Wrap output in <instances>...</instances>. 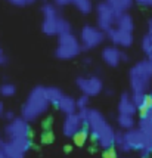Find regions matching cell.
<instances>
[{
	"instance_id": "cell-1",
	"label": "cell",
	"mask_w": 152,
	"mask_h": 158,
	"mask_svg": "<svg viewBox=\"0 0 152 158\" xmlns=\"http://www.w3.org/2000/svg\"><path fill=\"white\" fill-rule=\"evenodd\" d=\"M87 129H89V133L92 135V139L102 149H108V148L114 146L115 130L105 120L101 111L89 108V111H87Z\"/></svg>"
},
{
	"instance_id": "cell-2",
	"label": "cell",
	"mask_w": 152,
	"mask_h": 158,
	"mask_svg": "<svg viewBox=\"0 0 152 158\" xmlns=\"http://www.w3.org/2000/svg\"><path fill=\"white\" fill-rule=\"evenodd\" d=\"M50 102L47 101L46 96V87L43 86H35L34 89L30 92L27 101L24 102L21 108V117L24 120L30 121H35L37 118H40L49 110Z\"/></svg>"
},
{
	"instance_id": "cell-3",
	"label": "cell",
	"mask_w": 152,
	"mask_h": 158,
	"mask_svg": "<svg viewBox=\"0 0 152 158\" xmlns=\"http://www.w3.org/2000/svg\"><path fill=\"white\" fill-rule=\"evenodd\" d=\"M129 78L133 93H148L152 81V64L148 59L139 61L131 67Z\"/></svg>"
},
{
	"instance_id": "cell-4",
	"label": "cell",
	"mask_w": 152,
	"mask_h": 158,
	"mask_svg": "<svg viewBox=\"0 0 152 158\" xmlns=\"http://www.w3.org/2000/svg\"><path fill=\"white\" fill-rule=\"evenodd\" d=\"M81 44L72 33H64L58 35V46L55 50V56L61 61H69L80 55Z\"/></svg>"
},
{
	"instance_id": "cell-5",
	"label": "cell",
	"mask_w": 152,
	"mask_h": 158,
	"mask_svg": "<svg viewBox=\"0 0 152 158\" xmlns=\"http://www.w3.org/2000/svg\"><path fill=\"white\" fill-rule=\"evenodd\" d=\"M42 31L46 35H59L64 33H71V24L62 18L59 12L43 15Z\"/></svg>"
},
{
	"instance_id": "cell-6",
	"label": "cell",
	"mask_w": 152,
	"mask_h": 158,
	"mask_svg": "<svg viewBox=\"0 0 152 158\" xmlns=\"http://www.w3.org/2000/svg\"><path fill=\"white\" fill-rule=\"evenodd\" d=\"M106 39V34L101 28L95 25H84L80 31V44L81 50H90L97 46H101Z\"/></svg>"
},
{
	"instance_id": "cell-7",
	"label": "cell",
	"mask_w": 152,
	"mask_h": 158,
	"mask_svg": "<svg viewBox=\"0 0 152 158\" xmlns=\"http://www.w3.org/2000/svg\"><path fill=\"white\" fill-rule=\"evenodd\" d=\"M30 148H31L30 136L5 139V151H6L7 158H25Z\"/></svg>"
},
{
	"instance_id": "cell-8",
	"label": "cell",
	"mask_w": 152,
	"mask_h": 158,
	"mask_svg": "<svg viewBox=\"0 0 152 158\" xmlns=\"http://www.w3.org/2000/svg\"><path fill=\"white\" fill-rule=\"evenodd\" d=\"M120 14H117L112 7L106 3V2H101L96 7V21H97V27L101 28L104 33L109 31L111 28L115 27V21L117 16Z\"/></svg>"
},
{
	"instance_id": "cell-9",
	"label": "cell",
	"mask_w": 152,
	"mask_h": 158,
	"mask_svg": "<svg viewBox=\"0 0 152 158\" xmlns=\"http://www.w3.org/2000/svg\"><path fill=\"white\" fill-rule=\"evenodd\" d=\"M77 87L83 92L86 96H97L104 90V81L97 76H87L77 78Z\"/></svg>"
},
{
	"instance_id": "cell-10",
	"label": "cell",
	"mask_w": 152,
	"mask_h": 158,
	"mask_svg": "<svg viewBox=\"0 0 152 158\" xmlns=\"http://www.w3.org/2000/svg\"><path fill=\"white\" fill-rule=\"evenodd\" d=\"M31 129L30 123L22 117H15L12 121H7L5 127V138L14 139V138H22V136H30Z\"/></svg>"
},
{
	"instance_id": "cell-11",
	"label": "cell",
	"mask_w": 152,
	"mask_h": 158,
	"mask_svg": "<svg viewBox=\"0 0 152 158\" xmlns=\"http://www.w3.org/2000/svg\"><path fill=\"white\" fill-rule=\"evenodd\" d=\"M105 34H106V39H109L114 43V46L130 48L133 44V33H130V31H124V30L114 27L111 28L109 31H106Z\"/></svg>"
},
{
	"instance_id": "cell-12",
	"label": "cell",
	"mask_w": 152,
	"mask_h": 158,
	"mask_svg": "<svg viewBox=\"0 0 152 158\" xmlns=\"http://www.w3.org/2000/svg\"><path fill=\"white\" fill-rule=\"evenodd\" d=\"M124 138H125L127 145L130 146L131 151H138V152L140 151V149L145 146L146 142L149 140L142 131L139 130L138 127H133V129H130V130H125L124 131Z\"/></svg>"
},
{
	"instance_id": "cell-13",
	"label": "cell",
	"mask_w": 152,
	"mask_h": 158,
	"mask_svg": "<svg viewBox=\"0 0 152 158\" xmlns=\"http://www.w3.org/2000/svg\"><path fill=\"white\" fill-rule=\"evenodd\" d=\"M83 127H84L83 121L80 120L78 114L74 112V114H68V115L65 117L64 124H62V131L67 138H72L77 131L80 130V129H83Z\"/></svg>"
},
{
	"instance_id": "cell-14",
	"label": "cell",
	"mask_w": 152,
	"mask_h": 158,
	"mask_svg": "<svg viewBox=\"0 0 152 158\" xmlns=\"http://www.w3.org/2000/svg\"><path fill=\"white\" fill-rule=\"evenodd\" d=\"M102 59L108 67H118L121 62V50L115 46H108L102 50Z\"/></svg>"
},
{
	"instance_id": "cell-15",
	"label": "cell",
	"mask_w": 152,
	"mask_h": 158,
	"mask_svg": "<svg viewBox=\"0 0 152 158\" xmlns=\"http://www.w3.org/2000/svg\"><path fill=\"white\" fill-rule=\"evenodd\" d=\"M118 112L124 114V115H133V117L138 112V108L133 102L130 93H123L121 95L120 101H118Z\"/></svg>"
},
{
	"instance_id": "cell-16",
	"label": "cell",
	"mask_w": 152,
	"mask_h": 158,
	"mask_svg": "<svg viewBox=\"0 0 152 158\" xmlns=\"http://www.w3.org/2000/svg\"><path fill=\"white\" fill-rule=\"evenodd\" d=\"M61 112H64L65 115H68V114H74L77 112V103H76V99L71 96H67V95H64L61 98V101L58 102L56 105Z\"/></svg>"
},
{
	"instance_id": "cell-17",
	"label": "cell",
	"mask_w": 152,
	"mask_h": 158,
	"mask_svg": "<svg viewBox=\"0 0 152 158\" xmlns=\"http://www.w3.org/2000/svg\"><path fill=\"white\" fill-rule=\"evenodd\" d=\"M115 27L120 28V30H124V31H130L133 33V28H134V22H133V18H131L130 14H120L117 16V21H115Z\"/></svg>"
},
{
	"instance_id": "cell-18",
	"label": "cell",
	"mask_w": 152,
	"mask_h": 158,
	"mask_svg": "<svg viewBox=\"0 0 152 158\" xmlns=\"http://www.w3.org/2000/svg\"><path fill=\"white\" fill-rule=\"evenodd\" d=\"M105 2H106L117 14H124V12H127V10L133 6V3H134V0H105Z\"/></svg>"
},
{
	"instance_id": "cell-19",
	"label": "cell",
	"mask_w": 152,
	"mask_h": 158,
	"mask_svg": "<svg viewBox=\"0 0 152 158\" xmlns=\"http://www.w3.org/2000/svg\"><path fill=\"white\" fill-rule=\"evenodd\" d=\"M131 99H133V102H134L139 112L146 110L148 105L151 103V98H149L148 93H131Z\"/></svg>"
},
{
	"instance_id": "cell-20",
	"label": "cell",
	"mask_w": 152,
	"mask_h": 158,
	"mask_svg": "<svg viewBox=\"0 0 152 158\" xmlns=\"http://www.w3.org/2000/svg\"><path fill=\"white\" fill-rule=\"evenodd\" d=\"M114 146H115L120 152H123V154H129V152H131L130 146H129L127 142H125L124 131H121V130L115 131V136H114Z\"/></svg>"
},
{
	"instance_id": "cell-21",
	"label": "cell",
	"mask_w": 152,
	"mask_h": 158,
	"mask_svg": "<svg viewBox=\"0 0 152 158\" xmlns=\"http://www.w3.org/2000/svg\"><path fill=\"white\" fill-rule=\"evenodd\" d=\"M138 129L142 131L143 135H145L146 138L152 140V120H151V118L145 117V115H140V118H139Z\"/></svg>"
},
{
	"instance_id": "cell-22",
	"label": "cell",
	"mask_w": 152,
	"mask_h": 158,
	"mask_svg": "<svg viewBox=\"0 0 152 158\" xmlns=\"http://www.w3.org/2000/svg\"><path fill=\"white\" fill-rule=\"evenodd\" d=\"M117 123L120 126V129H123V130H130L134 127V117L133 115H124V114H118L117 117Z\"/></svg>"
},
{
	"instance_id": "cell-23",
	"label": "cell",
	"mask_w": 152,
	"mask_h": 158,
	"mask_svg": "<svg viewBox=\"0 0 152 158\" xmlns=\"http://www.w3.org/2000/svg\"><path fill=\"white\" fill-rule=\"evenodd\" d=\"M46 96H47V101L52 105H58L61 98L64 96V93L62 90L58 89V87H46Z\"/></svg>"
},
{
	"instance_id": "cell-24",
	"label": "cell",
	"mask_w": 152,
	"mask_h": 158,
	"mask_svg": "<svg viewBox=\"0 0 152 158\" xmlns=\"http://www.w3.org/2000/svg\"><path fill=\"white\" fill-rule=\"evenodd\" d=\"M77 7V10H80L81 14L84 15H89L92 10H93V3L92 0H72V3Z\"/></svg>"
},
{
	"instance_id": "cell-25",
	"label": "cell",
	"mask_w": 152,
	"mask_h": 158,
	"mask_svg": "<svg viewBox=\"0 0 152 158\" xmlns=\"http://www.w3.org/2000/svg\"><path fill=\"white\" fill-rule=\"evenodd\" d=\"M89 136H90L89 129H87V127H83V129H80V130L72 136V139H74V143H76L77 146H83V145L87 142Z\"/></svg>"
},
{
	"instance_id": "cell-26",
	"label": "cell",
	"mask_w": 152,
	"mask_h": 158,
	"mask_svg": "<svg viewBox=\"0 0 152 158\" xmlns=\"http://www.w3.org/2000/svg\"><path fill=\"white\" fill-rule=\"evenodd\" d=\"M15 93H16V87H15L14 83H3L0 86V95L2 96L10 98V96H14Z\"/></svg>"
},
{
	"instance_id": "cell-27",
	"label": "cell",
	"mask_w": 152,
	"mask_h": 158,
	"mask_svg": "<svg viewBox=\"0 0 152 158\" xmlns=\"http://www.w3.org/2000/svg\"><path fill=\"white\" fill-rule=\"evenodd\" d=\"M142 50L145 52L146 55H149L152 52V35L148 34L142 39Z\"/></svg>"
},
{
	"instance_id": "cell-28",
	"label": "cell",
	"mask_w": 152,
	"mask_h": 158,
	"mask_svg": "<svg viewBox=\"0 0 152 158\" xmlns=\"http://www.w3.org/2000/svg\"><path fill=\"white\" fill-rule=\"evenodd\" d=\"M89 96L86 95H81V96L76 99V103H77V110H84V108H89Z\"/></svg>"
},
{
	"instance_id": "cell-29",
	"label": "cell",
	"mask_w": 152,
	"mask_h": 158,
	"mask_svg": "<svg viewBox=\"0 0 152 158\" xmlns=\"http://www.w3.org/2000/svg\"><path fill=\"white\" fill-rule=\"evenodd\" d=\"M6 2H9V3H10V5H14V6L22 7V6H27V5L34 3L35 0H6Z\"/></svg>"
},
{
	"instance_id": "cell-30",
	"label": "cell",
	"mask_w": 152,
	"mask_h": 158,
	"mask_svg": "<svg viewBox=\"0 0 152 158\" xmlns=\"http://www.w3.org/2000/svg\"><path fill=\"white\" fill-rule=\"evenodd\" d=\"M104 158H117V151L114 149V146L104 149Z\"/></svg>"
},
{
	"instance_id": "cell-31",
	"label": "cell",
	"mask_w": 152,
	"mask_h": 158,
	"mask_svg": "<svg viewBox=\"0 0 152 158\" xmlns=\"http://www.w3.org/2000/svg\"><path fill=\"white\" fill-rule=\"evenodd\" d=\"M72 3V0H53V5L58 7H64V6H68Z\"/></svg>"
},
{
	"instance_id": "cell-32",
	"label": "cell",
	"mask_w": 152,
	"mask_h": 158,
	"mask_svg": "<svg viewBox=\"0 0 152 158\" xmlns=\"http://www.w3.org/2000/svg\"><path fill=\"white\" fill-rule=\"evenodd\" d=\"M0 158H7L5 151V139H0Z\"/></svg>"
},
{
	"instance_id": "cell-33",
	"label": "cell",
	"mask_w": 152,
	"mask_h": 158,
	"mask_svg": "<svg viewBox=\"0 0 152 158\" xmlns=\"http://www.w3.org/2000/svg\"><path fill=\"white\" fill-rule=\"evenodd\" d=\"M3 117L6 118L7 121H12L15 118V114H14V111H6V112H3Z\"/></svg>"
},
{
	"instance_id": "cell-34",
	"label": "cell",
	"mask_w": 152,
	"mask_h": 158,
	"mask_svg": "<svg viewBox=\"0 0 152 158\" xmlns=\"http://www.w3.org/2000/svg\"><path fill=\"white\" fill-rule=\"evenodd\" d=\"M140 6H151L152 7V0H134Z\"/></svg>"
},
{
	"instance_id": "cell-35",
	"label": "cell",
	"mask_w": 152,
	"mask_h": 158,
	"mask_svg": "<svg viewBox=\"0 0 152 158\" xmlns=\"http://www.w3.org/2000/svg\"><path fill=\"white\" fill-rule=\"evenodd\" d=\"M6 62H7V58L5 55V52H3V49L0 48V65H5Z\"/></svg>"
},
{
	"instance_id": "cell-36",
	"label": "cell",
	"mask_w": 152,
	"mask_h": 158,
	"mask_svg": "<svg viewBox=\"0 0 152 158\" xmlns=\"http://www.w3.org/2000/svg\"><path fill=\"white\" fill-rule=\"evenodd\" d=\"M43 142H52V133H46V135H43Z\"/></svg>"
},
{
	"instance_id": "cell-37",
	"label": "cell",
	"mask_w": 152,
	"mask_h": 158,
	"mask_svg": "<svg viewBox=\"0 0 152 158\" xmlns=\"http://www.w3.org/2000/svg\"><path fill=\"white\" fill-rule=\"evenodd\" d=\"M129 61V55L124 53V52H121V62H127Z\"/></svg>"
},
{
	"instance_id": "cell-38",
	"label": "cell",
	"mask_w": 152,
	"mask_h": 158,
	"mask_svg": "<svg viewBox=\"0 0 152 158\" xmlns=\"http://www.w3.org/2000/svg\"><path fill=\"white\" fill-rule=\"evenodd\" d=\"M3 112H5V106H3V102H0V117H3Z\"/></svg>"
},
{
	"instance_id": "cell-39",
	"label": "cell",
	"mask_w": 152,
	"mask_h": 158,
	"mask_svg": "<svg viewBox=\"0 0 152 158\" xmlns=\"http://www.w3.org/2000/svg\"><path fill=\"white\" fill-rule=\"evenodd\" d=\"M148 27H149V34L152 35V18L149 19V22H148Z\"/></svg>"
},
{
	"instance_id": "cell-40",
	"label": "cell",
	"mask_w": 152,
	"mask_h": 158,
	"mask_svg": "<svg viewBox=\"0 0 152 158\" xmlns=\"http://www.w3.org/2000/svg\"><path fill=\"white\" fill-rule=\"evenodd\" d=\"M148 61H149V62H151V64H152V52H151V53H149V55H148Z\"/></svg>"
},
{
	"instance_id": "cell-41",
	"label": "cell",
	"mask_w": 152,
	"mask_h": 158,
	"mask_svg": "<svg viewBox=\"0 0 152 158\" xmlns=\"http://www.w3.org/2000/svg\"><path fill=\"white\" fill-rule=\"evenodd\" d=\"M149 98H151V101H152V89H151V93H149Z\"/></svg>"
},
{
	"instance_id": "cell-42",
	"label": "cell",
	"mask_w": 152,
	"mask_h": 158,
	"mask_svg": "<svg viewBox=\"0 0 152 158\" xmlns=\"http://www.w3.org/2000/svg\"><path fill=\"white\" fill-rule=\"evenodd\" d=\"M124 158H129V157H124Z\"/></svg>"
}]
</instances>
